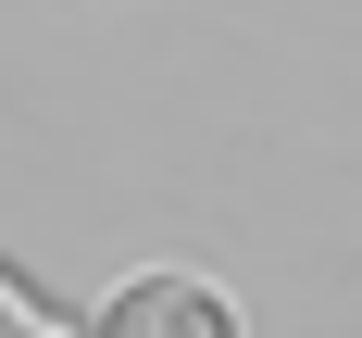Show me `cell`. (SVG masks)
I'll return each instance as SVG.
<instances>
[{
	"label": "cell",
	"mask_w": 362,
	"mask_h": 338,
	"mask_svg": "<svg viewBox=\"0 0 362 338\" xmlns=\"http://www.w3.org/2000/svg\"><path fill=\"white\" fill-rule=\"evenodd\" d=\"M100 338H250V313H238L213 276H187V263H138V276L100 300Z\"/></svg>",
	"instance_id": "obj_1"
}]
</instances>
